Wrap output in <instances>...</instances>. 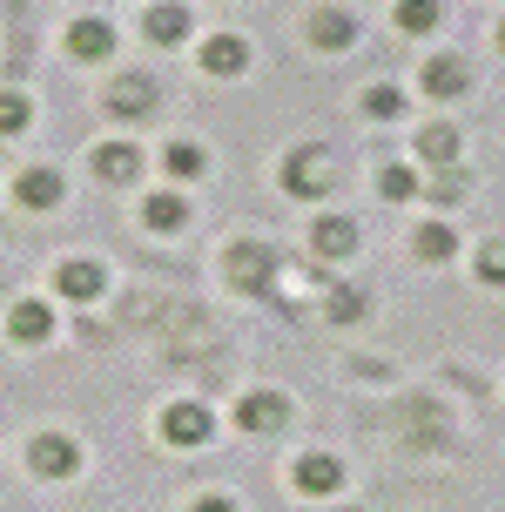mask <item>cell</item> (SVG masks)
I'll return each mask as SVG.
<instances>
[{
	"mask_svg": "<svg viewBox=\"0 0 505 512\" xmlns=\"http://www.w3.org/2000/svg\"><path fill=\"white\" fill-rule=\"evenodd\" d=\"M169 438H202V411H176L169 418Z\"/></svg>",
	"mask_w": 505,
	"mask_h": 512,
	"instance_id": "7a4b0ae2",
	"label": "cell"
},
{
	"mask_svg": "<svg viewBox=\"0 0 505 512\" xmlns=\"http://www.w3.org/2000/svg\"><path fill=\"white\" fill-rule=\"evenodd\" d=\"M202 512H229V506H223V499H209V506H202Z\"/></svg>",
	"mask_w": 505,
	"mask_h": 512,
	"instance_id": "5b68a950",
	"label": "cell"
},
{
	"mask_svg": "<svg viewBox=\"0 0 505 512\" xmlns=\"http://www.w3.org/2000/svg\"><path fill=\"white\" fill-rule=\"evenodd\" d=\"M297 479H303V492H330V486H337V465H330V459H310Z\"/></svg>",
	"mask_w": 505,
	"mask_h": 512,
	"instance_id": "6da1fadb",
	"label": "cell"
},
{
	"mask_svg": "<svg viewBox=\"0 0 505 512\" xmlns=\"http://www.w3.org/2000/svg\"><path fill=\"white\" fill-rule=\"evenodd\" d=\"M61 283H68L75 297H88V290H95V270H68V277H61Z\"/></svg>",
	"mask_w": 505,
	"mask_h": 512,
	"instance_id": "277c9868",
	"label": "cell"
},
{
	"mask_svg": "<svg viewBox=\"0 0 505 512\" xmlns=\"http://www.w3.org/2000/svg\"><path fill=\"white\" fill-rule=\"evenodd\" d=\"M34 459H41V472H61V465H75V452H68V445H41Z\"/></svg>",
	"mask_w": 505,
	"mask_h": 512,
	"instance_id": "3957f363",
	"label": "cell"
}]
</instances>
